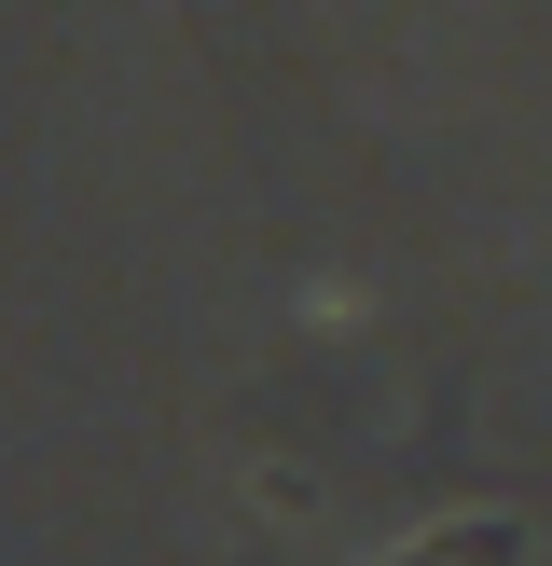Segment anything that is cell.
Instances as JSON below:
<instances>
[{
    "label": "cell",
    "instance_id": "obj_1",
    "mask_svg": "<svg viewBox=\"0 0 552 566\" xmlns=\"http://www.w3.org/2000/svg\"><path fill=\"white\" fill-rule=\"evenodd\" d=\"M386 566H539V539H524L511 512H456V525H428V539H401Z\"/></svg>",
    "mask_w": 552,
    "mask_h": 566
}]
</instances>
